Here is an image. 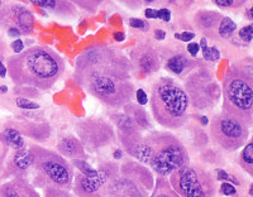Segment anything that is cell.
Listing matches in <instances>:
<instances>
[{
    "label": "cell",
    "mask_w": 253,
    "mask_h": 197,
    "mask_svg": "<svg viewBox=\"0 0 253 197\" xmlns=\"http://www.w3.org/2000/svg\"><path fill=\"white\" fill-rule=\"evenodd\" d=\"M6 71L15 86H29L46 91L66 71L65 60L48 46H32L6 60Z\"/></svg>",
    "instance_id": "1"
},
{
    "label": "cell",
    "mask_w": 253,
    "mask_h": 197,
    "mask_svg": "<svg viewBox=\"0 0 253 197\" xmlns=\"http://www.w3.org/2000/svg\"><path fill=\"white\" fill-rule=\"evenodd\" d=\"M74 80L83 89L92 83L132 80V65L122 49L108 44H94L76 58Z\"/></svg>",
    "instance_id": "2"
},
{
    "label": "cell",
    "mask_w": 253,
    "mask_h": 197,
    "mask_svg": "<svg viewBox=\"0 0 253 197\" xmlns=\"http://www.w3.org/2000/svg\"><path fill=\"white\" fill-rule=\"evenodd\" d=\"M221 113L251 128L253 125V60L236 61L225 72L220 86Z\"/></svg>",
    "instance_id": "3"
},
{
    "label": "cell",
    "mask_w": 253,
    "mask_h": 197,
    "mask_svg": "<svg viewBox=\"0 0 253 197\" xmlns=\"http://www.w3.org/2000/svg\"><path fill=\"white\" fill-rule=\"evenodd\" d=\"M138 162L148 167L156 176L169 177L191 159L190 152L172 131L152 129L143 134Z\"/></svg>",
    "instance_id": "4"
},
{
    "label": "cell",
    "mask_w": 253,
    "mask_h": 197,
    "mask_svg": "<svg viewBox=\"0 0 253 197\" xmlns=\"http://www.w3.org/2000/svg\"><path fill=\"white\" fill-rule=\"evenodd\" d=\"M148 103L156 123L167 130H178L190 120L189 99L175 79L165 76L156 80Z\"/></svg>",
    "instance_id": "5"
},
{
    "label": "cell",
    "mask_w": 253,
    "mask_h": 197,
    "mask_svg": "<svg viewBox=\"0 0 253 197\" xmlns=\"http://www.w3.org/2000/svg\"><path fill=\"white\" fill-rule=\"evenodd\" d=\"M32 159V181L36 189H46L56 186L65 190L72 189L75 168L69 159L63 158L56 151L44 148L37 143L29 144Z\"/></svg>",
    "instance_id": "6"
},
{
    "label": "cell",
    "mask_w": 253,
    "mask_h": 197,
    "mask_svg": "<svg viewBox=\"0 0 253 197\" xmlns=\"http://www.w3.org/2000/svg\"><path fill=\"white\" fill-rule=\"evenodd\" d=\"M182 87L189 99L190 108L196 112H209L219 104L220 85L209 63L199 66L184 79Z\"/></svg>",
    "instance_id": "7"
},
{
    "label": "cell",
    "mask_w": 253,
    "mask_h": 197,
    "mask_svg": "<svg viewBox=\"0 0 253 197\" xmlns=\"http://www.w3.org/2000/svg\"><path fill=\"white\" fill-rule=\"evenodd\" d=\"M167 178L181 197H215L218 194L213 172L199 162L187 163Z\"/></svg>",
    "instance_id": "8"
},
{
    "label": "cell",
    "mask_w": 253,
    "mask_h": 197,
    "mask_svg": "<svg viewBox=\"0 0 253 197\" xmlns=\"http://www.w3.org/2000/svg\"><path fill=\"white\" fill-rule=\"evenodd\" d=\"M209 140L221 152L233 153L247 143L250 128L234 118L219 113L209 120Z\"/></svg>",
    "instance_id": "9"
},
{
    "label": "cell",
    "mask_w": 253,
    "mask_h": 197,
    "mask_svg": "<svg viewBox=\"0 0 253 197\" xmlns=\"http://www.w3.org/2000/svg\"><path fill=\"white\" fill-rule=\"evenodd\" d=\"M75 133L85 151L89 153H96L118 142L113 124L101 117L79 119L75 123Z\"/></svg>",
    "instance_id": "10"
},
{
    "label": "cell",
    "mask_w": 253,
    "mask_h": 197,
    "mask_svg": "<svg viewBox=\"0 0 253 197\" xmlns=\"http://www.w3.org/2000/svg\"><path fill=\"white\" fill-rule=\"evenodd\" d=\"M118 174L119 163L117 160H101L94 177H85L75 171L71 191L76 197H107L108 187Z\"/></svg>",
    "instance_id": "11"
},
{
    "label": "cell",
    "mask_w": 253,
    "mask_h": 197,
    "mask_svg": "<svg viewBox=\"0 0 253 197\" xmlns=\"http://www.w3.org/2000/svg\"><path fill=\"white\" fill-rule=\"evenodd\" d=\"M84 90L113 110H121L126 104L133 101L135 87L132 80H114L108 82L92 83Z\"/></svg>",
    "instance_id": "12"
},
{
    "label": "cell",
    "mask_w": 253,
    "mask_h": 197,
    "mask_svg": "<svg viewBox=\"0 0 253 197\" xmlns=\"http://www.w3.org/2000/svg\"><path fill=\"white\" fill-rule=\"evenodd\" d=\"M157 51L160 60H161V65L164 63L165 69L167 71L175 75L176 78L182 79V80L193 70L207 63L203 60H199V58L190 57L185 47L178 44V43H170V44L157 48Z\"/></svg>",
    "instance_id": "13"
},
{
    "label": "cell",
    "mask_w": 253,
    "mask_h": 197,
    "mask_svg": "<svg viewBox=\"0 0 253 197\" xmlns=\"http://www.w3.org/2000/svg\"><path fill=\"white\" fill-rule=\"evenodd\" d=\"M132 65V76L137 75L138 79L147 78L156 74L161 69V60L158 56L157 47L150 40H143L135 44L128 56Z\"/></svg>",
    "instance_id": "14"
},
{
    "label": "cell",
    "mask_w": 253,
    "mask_h": 197,
    "mask_svg": "<svg viewBox=\"0 0 253 197\" xmlns=\"http://www.w3.org/2000/svg\"><path fill=\"white\" fill-rule=\"evenodd\" d=\"M35 14L31 9L20 3L3 4L0 9V27L15 28L22 36H29L35 31Z\"/></svg>",
    "instance_id": "15"
},
{
    "label": "cell",
    "mask_w": 253,
    "mask_h": 197,
    "mask_svg": "<svg viewBox=\"0 0 253 197\" xmlns=\"http://www.w3.org/2000/svg\"><path fill=\"white\" fill-rule=\"evenodd\" d=\"M6 125L13 126L23 137L35 140L37 144L47 142L52 133L48 121L41 118H15L8 121Z\"/></svg>",
    "instance_id": "16"
},
{
    "label": "cell",
    "mask_w": 253,
    "mask_h": 197,
    "mask_svg": "<svg viewBox=\"0 0 253 197\" xmlns=\"http://www.w3.org/2000/svg\"><path fill=\"white\" fill-rule=\"evenodd\" d=\"M31 168L32 159L28 146L18 151H12L4 163L0 180H10V178H28L29 180Z\"/></svg>",
    "instance_id": "17"
},
{
    "label": "cell",
    "mask_w": 253,
    "mask_h": 197,
    "mask_svg": "<svg viewBox=\"0 0 253 197\" xmlns=\"http://www.w3.org/2000/svg\"><path fill=\"white\" fill-rule=\"evenodd\" d=\"M223 13L218 10H210V9H199L194 13L191 19V27L207 39H211L218 42L216 39V29L220 23Z\"/></svg>",
    "instance_id": "18"
},
{
    "label": "cell",
    "mask_w": 253,
    "mask_h": 197,
    "mask_svg": "<svg viewBox=\"0 0 253 197\" xmlns=\"http://www.w3.org/2000/svg\"><path fill=\"white\" fill-rule=\"evenodd\" d=\"M119 174L133 180L148 192L152 191L153 185H155V173L138 160L126 158L123 162L119 163Z\"/></svg>",
    "instance_id": "19"
},
{
    "label": "cell",
    "mask_w": 253,
    "mask_h": 197,
    "mask_svg": "<svg viewBox=\"0 0 253 197\" xmlns=\"http://www.w3.org/2000/svg\"><path fill=\"white\" fill-rule=\"evenodd\" d=\"M150 192L130 178L118 174L110 182L107 197H148Z\"/></svg>",
    "instance_id": "20"
},
{
    "label": "cell",
    "mask_w": 253,
    "mask_h": 197,
    "mask_svg": "<svg viewBox=\"0 0 253 197\" xmlns=\"http://www.w3.org/2000/svg\"><path fill=\"white\" fill-rule=\"evenodd\" d=\"M23 5H36L62 19H72L78 15V8L69 0H15Z\"/></svg>",
    "instance_id": "21"
},
{
    "label": "cell",
    "mask_w": 253,
    "mask_h": 197,
    "mask_svg": "<svg viewBox=\"0 0 253 197\" xmlns=\"http://www.w3.org/2000/svg\"><path fill=\"white\" fill-rule=\"evenodd\" d=\"M0 197H42L28 178H10L0 185Z\"/></svg>",
    "instance_id": "22"
},
{
    "label": "cell",
    "mask_w": 253,
    "mask_h": 197,
    "mask_svg": "<svg viewBox=\"0 0 253 197\" xmlns=\"http://www.w3.org/2000/svg\"><path fill=\"white\" fill-rule=\"evenodd\" d=\"M56 152L66 159L87 160L89 155L84 148L81 140L75 134H66L58 139L56 144Z\"/></svg>",
    "instance_id": "23"
},
{
    "label": "cell",
    "mask_w": 253,
    "mask_h": 197,
    "mask_svg": "<svg viewBox=\"0 0 253 197\" xmlns=\"http://www.w3.org/2000/svg\"><path fill=\"white\" fill-rule=\"evenodd\" d=\"M180 129L185 133L184 137L186 138V140H182V143L186 147L187 151H189V148H193V151L200 152L209 146V135L204 130V128L202 125H199L198 123H194V121L189 123L187 121Z\"/></svg>",
    "instance_id": "24"
},
{
    "label": "cell",
    "mask_w": 253,
    "mask_h": 197,
    "mask_svg": "<svg viewBox=\"0 0 253 197\" xmlns=\"http://www.w3.org/2000/svg\"><path fill=\"white\" fill-rule=\"evenodd\" d=\"M115 134H117V140L122 146L123 152H126L132 159L138 160L142 148V140H143V131L115 130Z\"/></svg>",
    "instance_id": "25"
},
{
    "label": "cell",
    "mask_w": 253,
    "mask_h": 197,
    "mask_svg": "<svg viewBox=\"0 0 253 197\" xmlns=\"http://www.w3.org/2000/svg\"><path fill=\"white\" fill-rule=\"evenodd\" d=\"M124 114H126L130 119L134 121V124L138 126L141 130H152L153 125L151 123V118L150 114L147 113L146 109L143 108L139 104L134 103V101H130V103L126 104V105L122 108Z\"/></svg>",
    "instance_id": "26"
},
{
    "label": "cell",
    "mask_w": 253,
    "mask_h": 197,
    "mask_svg": "<svg viewBox=\"0 0 253 197\" xmlns=\"http://www.w3.org/2000/svg\"><path fill=\"white\" fill-rule=\"evenodd\" d=\"M107 115L109 118V121L113 124L115 130L121 131H138L141 129L135 125L134 121L130 119L129 117L124 113L118 112V110H113V109H108ZM143 131V130H142Z\"/></svg>",
    "instance_id": "27"
},
{
    "label": "cell",
    "mask_w": 253,
    "mask_h": 197,
    "mask_svg": "<svg viewBox=\"0 0 253 197\" xmlns=\"http://www.w3.org/2000/svg\"><path fill=\"white\" fill-rule=\"evenodd\" d=\"M200 0H157L156 5H160L161 8H169L172 13L177 15H185L193 10L194 6L198 4Z\"/></svg>",
    "instance_id": "28"
},
{
    "label": "cell",
    "mask_w": 253,
    "mask_h": 197,
    "mask_svg": "<svg viewBox=\"0 0 253 197\" xmlns=\"http://www.w3.org/2000/svg\"><path fill=\"white\" fill-rule=\"evenodd\" d=\"M199 160L202 163L203 166H214V167H221L224 166V156H223V152L220 149H218L216 147L210 148L209 146L207 148H204L203 151L199 152Z\"/></svg>",
    "instance_id": "29"
},
{
    "label": "cell",
    "mask_w": 253,
    "mask_h": 197,
    "mask_svg": "<svg viewBox=\"0 0 253 197\" xmlns=\"http://www.w3.org/2000/svg\"><path fill=\"white\" fill-rule=\"evenodd\" d=\"M148 197H181L172 189L170 181L167 177L156 176L155 185Z\"/></svg>",
    "instance_id": "30"
},
{
    "label": "cell",
    "mask_w": 253,
    "mask_h": 197,
    "mask_svg": "<svg viewBox=\"0 0 253 197\" xmlns=\"http://www.w3.org/2000/svg\"><path fill=\"white\" fill-rule=\"evenodd\" d=\"M238 164L243 172L253 177V140L248 139L247 143L242 147V151L238 156Z\"/></svg>",
    "instance_id": "31"
},
{
    "label": "cell",
    "mask_w": 253,
    "mask_h": 197,
    "mask_svg": "<svg viewBox=\"0 0 253 197\" xmlns=\"http://www.w3.org/2000/svg\"><path fill=\"white\" fill-rule=\"evenodd\" d=\"M4 138H5L6 143H8L9 149H12V151H18V149H22L24 147H27L26 140H24V137L20 134L19 131L17 129H14L13 126L10 125H4L3 130Z\"/></svg>",
    "instance_id": "32"
},
{
    "label": "cell",
    "mask_w": 253,
    "mask_h": 197,
    "mask_svg": "<svg viewBox=\"0 0 253 197\" xmlns=\"http://www.w3.org/2000/svg\"><path fill=\"white\" fill-rule=\"evenodd\" d=\"M237 32V23L232 18L223 15L218 29H216V39L218 40H230L234 37Z\"/></svg>",
    "instance_id": "33"
},
{
    "label": "cell",
    "mask_w": 253,
    "mask_h": 197,
    "mask_svg": "<svg viewBox=\"0 0 253 197\" xmlns=\"http://www.w3.org/2000/svg\"><path fill=\"white\" fill-rule=\"evenodd\" d=\"M213 176L215 178V181H220V182H228L230 185H236L239 186V187H245L246 186V180L245 178H242L239 174H237L236 172H229L227 169H223L220 167L218 168H214L213 171Z\"/></svg>",
    "instance_id": "34"
},
{
    "label": "cell",
    "mask_w": 253,
    "mask_h": 197,
    "mask_svg": "<svg viewBox=\"0 0 253 197\" xmlns=\"http://www.w3.org/2000/svg\"><path fill=\"white\" fill-rule=\"evenodd\" d=\"M199 47H200V51L203 52V61H204V62L214 63L216 62V61L220 60V51H219L215 46H208L207 38L202 37V39L199 42Z\"/></svg>",
    "instance_id": "35"
},
{
    "label": "cell",
    "mask_w": 253,
    "mask_h": 197,
    "mask_svg": "<svg viewBox=\"0 0 253 197\" xmlns=\"http://www.w3.org/2000/svg\"><path fill=\"white\" fill-rule=\"evenodd\" d=\"M69 1L78 9H81L91 15L96 14L100 5L104 3V0H69Z\"/></svg>",
    "instance_id": "36"
},
{
    "label": "cell",
    "mask_w": 253,
    "mask_h": 197,
    "mask_svg": "<svg viewBox=\"0 0 253 197\" xmlns=\"http://www.w3.org/2000/svg\"><path fill=\"white\" fill-rule=\"evenodd\" d=\"M211 1L216 8L220 10H228V12L239 10L245 8L248 3V0H211Z\"/></svg>",
    "instance_id": "37"
},
{
    "label": "cell",
    "mask_w": 253,
    "mask_h": 197,
    "mask_svg": "<svg viewBox=\"0 0 253 197\" xmlns=\"http://www.w3.org/2000/svg\"><path fill=\"white\" fill-rule=\"evenodd\" d=\"M70 163H71L74 168L78 169V172L84 174L85 177H94L95 174H96V168H94L90 163H87V160L71 159Z\"/></svg>",
    "instance_id": "38"
},
{
    "label": "cell",
    "mask_w": 253,
    "mask_h": 197,
    "mask_svg": "<svg viewBox=\"0 0 253 197\" xmlns=\"http://www.w3.org/2000/svg\"><path fill=\"white\" fill-rule=\"evenodd\" d=\"M43 197H76L71 190H65L56 186H48L43 189Z\"/></svg>",
    "instance_id": "39"
},
{
    "label": "cell",
    "mask_w": 253,
    "mask_h": 197,
    "mask_svg": "<svg viewBox=\"0 0 253 197\" xmlns=\"http://www.w3.org/2000/svg\"><path fill=\"white\" fill-rule=\"evenodd\" d=\"M237 37H238V39L241 40L243 44L250 46L253 39V24L248 23L246 24V26L242 27L238 31V36H237Z\"/></svg>",
    "instance_id": "40"
},
{
    "label": "cell",
    "mask_w": 253,
    "mask_h": 197,
    "mask_svg": "<svg viewBox=\"0 0 253 197\" xmlns=\"http://www.w3.org/2000/svg\"><path fill=\"white\" fill-rule=\"evenodd\" d=\"M9 152H10V149H9L8 143H6V140L5 138H4L3 133L0 131V174H1V172H3L4 163H5Z\"/></svg>",
    "instance_id": "41"
},
{
    "label": "cell",
    "mask_w": 253,
    "mask_h": 197,
    "mask_svg": "<svg viewBox=\"0 0 253 197\" xmlns=\"http://www.w3.org/2000/svg\"><path fill=\"white\" fill-rule=\"evenodd\" d=\"M128 23H129L130 28L137 29V31L143 32V33H147V32L151 29V24L148 23L146 19H139V18H129Z\"/></svg>",
    "instance_id": "42"
},
{
    "label": "cell",
    "mask_w": 253,
    "mask_h": 197,
    "mask_svg": "<svg viewBox=\"0 0 253 197\" xmlns=\"http://www.w3.org/2000/svg\"><path fill=\"white\" fill-rule=\"evenodd\" d=\"M14 92L19 97H26V99L38 96V90L35 87H29V86H15Z\"/></svg>",
    "instance_id": "43"
},
{
    "label": "cell",
    "mask_w": 253,
    "mask_h": 197,
    "mask_svg": "<svg viewBox=\"0 0 253 197\" xmlns=\"http://www.w3.org/2000/svg\"><path fill=\"white\" fill-rule=\"evenodd\" d=\"M15 104H17L18 108L24 109V110H36V109H40L41 105L37 104L36 101H32L29 99H26V97H17L15 100Z\"/></svg>",
    "instance_id": "44"
},
{
    "label": "cell",
    "mask_w": 253,
    "mask_h": 197,
    "mask_svg": "<svg viewBox=\"0 0 253 197\" xmlns=\"http://www.w3.org/2000/svg\"><path fill=\"white\" fill-rule=\"evenodd\" d=\"M219 192L221 195H224V196H234V195H237V189L230 183L221 182L220 187H219Z\"/></svg>",
    "instance_id": "45"
},
{
    "label": "cell",
    "mask_w": 253,
    "mask_h": 197,
    "mask_svg": "<svg viewBox=\"0 0 253 197\" xmlns=\"http://www.w3.org/2000/svg\"><path fill=\"white\" fill-rule=\"evenodd\" d=\"M157 19H161L165 23H170L172 19V12L169 8L157 9Z\"/></svg>",
    "instance_id": "46"
},
{
    "label": "cell",
    "mask_w": 253,
    "mask_h": 197,
    "mask_svg": "<svg viewBox=\"0 0 253 197\" xmlns=\"http://www.w3.org/2000/svg\"><path fill=\"white\" fill-rule=\"evenodd\" d=\"M117 1L123 4L126 8L130 9V10H139L143 6L141 0H117Z\"/></svg>",
    "instance_id": "47"
},
{
    "label": "cell",
    "mask_w": 253,
    "mask_h": 197,
    "mask_svg": "<svg viewBox=\"0 0 253 197\" xmlns=\"http://www.w3.org/2000/svg\"><path fill=\"white\" fill-rule=\"evenodd\" d=\"M175 38L180 42H193V39L195 38V33L193 31H184L181 33H175Z\"/></svg>",
    "instance_id": "48"
},
{
    "label": "cell",
    "mask_w": 253,
    "mask_h": 197,
    "mask_svg": "<svg viewBox=\"0 0 253 197\" xmlns=\"http://www.w3.org/2000/svg\"><path fill=\"white\" fill-rule=\"evenodd\" d=\"M186 52L187 54H189L190 57L193 58H196V56H198V53L200 52V47H199V43L196 42H189V44L186 46Z\"/></svg>",
    "instance_id": "49"
},
{
    "label": "cell",
    "mask_w": 253,
    "mask_h": 197,
    "mask_svg": "<svg viewBox=\"0 0 253 197\" xmlns=\"http://www.w3.org/2000/svg\"><path fill=\"white\" fill-rule=\"evenodd\" d=\"M134 97H135V100H137V104H139V105L142 106L146 105V104L148 103V96H147V94L144 92V90L142 89L135 90Z\"/></svg>",
    "instance_id": "50"
},
{
    "label": "cell",
    "mask_w": 253,
    "mask_h": 197,
    "mask_svg": "<svg viewBox=\"0 0 253 197\" xmlns=\"http://www.w3.org/2000/svg\"><path fill=\"white\" fill-rule=\"evenodd\" d=\"M10 47H12L13 52H14V54H18L20 53V52H23L24 51V42L22 39H15L14 42H12V44H10Z\"/></svg>",
    "instance_id": "51"
},
{
    "label": "cell",
    "mask_w": 253,
    "mask_h": 197,
    "mask_svg": "<svg viewBox=\"0 0 253 197\" xmlns=\"http://www.w3.org/2000/svg\"><path fill=\"white\" fill-rule=\"evenodd\" d=\"M153 37H155V39L158 40V42H162V40H165V38H166V31L156 28L155 31H153Z\"/></svg>",
    "instance_id": "52"
},
{
    "label": "cell",
    "mask_w": 253,
    "mask_h": 197,
    "mask_svg": "<svg viewBox=\"0 0 253 197\" xmlns=\"http://www.w3.org/2000/svg\"><path fill=\"white\" fill-rule=\"evenodd\" d=\"M144 17H146L147 19H157V9L146 8L144 9Z\"/></svg>",
    "instance_id": "53"
},
{
    "label": "cell",
    "mask_w": 253,
    "mask_h": 197,
    "mask_svg": "<svg viewBox=\"0 0 253 197\" xmlns=\"http://www.w3.org/2000/svg\"><path fill=\"white\" fill-rule=\"evenodd\" d=\"M6 74H8V71H6V66L4 65L3 61H1V57H0V78L4 79L6 76Z\"/></svg>",
    "instance_id": "54"
},
{
    "label": "cell",
    "mask_w": 253,
    "mask_h": 197,
    "mask_svg": "<svg viewBox=\"0 0 253 197\" xmlns=\"http://www.w3.org/2000/svg\"><path fill=\"white\" fill-rule=\"evenodd\" d=\"M114 39L117 40V42H123V40L126 39V35H124V33H122V32H115Z\"/></svg>",
    "instance_id": "55"
},
{
    "label": "cell",
    "mask_w": 253,
    "mask_h": 197,
    "mask_svg": "<svg viewBox=\"0 0 253 197\" xmlns=\"http://www.w3.org/2000/svg\"><path fill=\"white\" fill-rule=\"evenodd\" d=\"M246 18H247V19L250 20V23H252V22H253V15H252V6H248V8L246 9Z\"/></svg>",
    "instance_id": "56"
},
{
    "label": "cell",
    "mask_w": 253,
    "mask_h": 197,
    "mask_svg": "<svg viewBox=\"0 0 253 197\" xmlns=\"http://www.w3.org/2000/svg\"><path fill=\"white\" fill-rule=\"evenodd\" d=\"M143 5H156L157 0H141Z\"/></svg>",
    "instance_id": "57"
},
{
    "label": "cell",
    "mask_w": 253,
    "mask_h": 197,
    "mask_svg": "<svg viewBox=\"0 0 253 197\" xmlns=\"http://www.w3.org/2000/svg\"><path fill=\"white\" fill-rule=\"evenodd\" d=\"M122 156H123V151H122V149H118V151L115 152L114 157H115V159H119V158H121Z\"/></svg>",
    "instance_id": "58"
},
{
    "label": "cell",
    "mask_w": 253,
    "mask_h": 197,
    "mask_svg": "<svg viewBox=\"0 0 253 197\" xmlns=\"http://www.w3.org/2000/svg\"><path fill=\"white\" fill-rule=\"evenodd\" d=\"M6 91H8V87L5 85L0 86V94H5Z\"/></svg>",
    "instance_id": "59"
}]
</instances>
